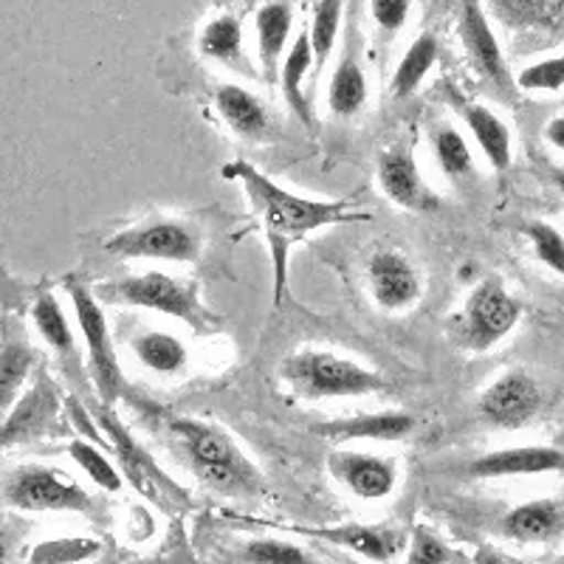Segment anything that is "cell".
<instances>
[{"instance_id":"obj_1","label":"cell","mask_w":564,"mask_h":564,"mask_svg":"<svg viewBox=\"0 0 564 564\" xmlns=\"http://www.w3.org/2000/svg\"><path fill=\"white\" fill-rule=\"evenodd\" d=\"M224 178L238 181L243 186L246 198L254 209L260 229L265 235V243L271 251V265H274V305L280 308L289 291V263L291 249L296 243L325 229V226L339 224H361L370 220L365 212H359L350 200H319L302 198L285 186L276 184L274 178L257 170L249 161L238 159L229 161L224 167Z\"/></svg>"},{"instance_id":"obj_2","label":"cell","mask_w":564,"mask_h":564,"mask_svg":"<svg viewBox=\"0 0 564 564\" xmlns=\"http://www.w3.org/2000/svg\"><path fill=\"white\" fill-rule=\"evenodd\" d=\"M186 466L209 491L229 500H257L265 494L263 471L240 449L235 437L215 423L178 417L170 423Z\"/></svg>"},{"instance_id":"obj_3","label":"cell","mask_w":564,"mask_h":564,"mask_svg":"<svg viewBox=\"0 0 564 564\" xmlns=\"http://www.w3.org/2000/svg\"><path fill=\"white\" fill-rule=\"evenodd\" d=\"M94 294L108 305H128V308H144L153 311V314L173 316L198 334H215L220 327L218 316L212 314L200 300L198 285L164 274V271H148V274L105 282Z\"/></svg>"},{"instance_id":"obj_4","label":"cell","mask_w":564,"mask_h":564,"mask_svg":"<svg viewBox=\"0 0 564 564\" xmlns=\"http://www.w3.org/2000/svg\"><path fill=\"white\" fill-rule=\"evenodd\" d=\"M280 379L302 401H336L384 392L387 381L334 350H296L280 365Z\"/></svg>"},{"instance_id":"obj_5","label":"cell","mask_w":564,"mask_h":564,"mask_svg":"<svg viewBox=\"0 0 564 564\" xmlns=\"http://www.w3.org/2000/svg\"><path fill=\"white\" fill-rule=\"evenodd\" d=\"M94 421H97L105 441L110 443V452H113V460L116 466H119V471H122V477L141 494V497H144V500L153 502V506L164 513H178L193 506V494L186 491L184 486H178V482L155 463V457L150 455V452L130 435L128 426L116 417L110 404L99 401L97 410H94Z\"/></svg>"},{"instance_id":"obj_6","label":"cell","mask_w":564,"mask_h":564,"mask_svg":"<svg viewBox=\"0 0 564 564\" xmlns=\"http://www.w3.org/2000/svg\"><path fill=\"white\" fill-rule=\"evenodd\" d=\"M65 291L70 296V305H74V314H77L79 336H83L85 350H88L90 384H94V390H97L105 404L113 406L128 392V379H124L122 361H119L108 319H105L102 302L97 300L94 289L83 276H65Z\"/></svg>"},{"instance_id":"obj_7","label":"cell","mask_w":564,"mask_h":564,"mask_svg":"<svg viewBox=\"0 0 564 564\" xmlns=\"http://www.w3.org/2000/svg\"><path fill=\"white\" fill-rule=\"evenodd\" d=\"M204 238L193 224L178 218H153L108 238L105 251L124 260H159V263H195Z\"/></svg>"},{"instance_id":"obj_8","label":"cell","mask_w":564,"mask_h":564,"mask_svg":"<svg viewBox=\"0 0 564 564\" xmlns=\"http://www.w3.org/2000/svg\"><path fill=\"white\" fill-rule=\"evenodd\" d=\"M3 497L18 511L85 513L94 508L90 494L74 477L52 466H20L9 475Z\"/></svg>"},{"instance_id":"obj_9","label":"cell","mask_w":564,"mask_h":564,"mask_svg":"<svg viewBox=\"0 0 564 564\" xmlns=\"http://www.w3.org/2000/svg\"><path fill=\"white\" fill-rule=\"evenodd\" d=\"M522 316L520 300H513L497 276L482 280L466 300L460 314L463 341L475 352L491 350L497 341L511 334Z\"/></svg>"},{"instance_id":"obj_10","label":"cell","mask_w":564,"mask_h":564,"mask_svg":"<svg viewBox=\"0 0 564 564\" xmlns=\"http://www.w3.org/2000/svg\"><path fill=\"white\" fill-rule=\"evenodd\" d=\"M379 186L390 204L415 215H432L443 206V200L423 181L410 144H392L379 155Z\"/></svg>"},{"instance_id":"obj_11","label":"cell","mask_w":564,"mask_h":564,"mask_svg":"<svg viewBox=\"0 0 564 564\" xmlns=\"http://www.w3.org/2000/svg\"><path fill=\"white\" fill-rule=\"evenodd\" d=\"M327 468L345 491L365 502L387 500L401 480V468L392 457L370 455V452L339 449L330 452Z\"/></svg>"},{"instance_id":"obj_12","label":"cell","mask_w":564,"mask_h":564,"mask_svg":"<svg viewBox=\"0 0 564 564\" xmlns=\"http://www.w3.org/2000/svg\"><path fill=\"white\" fill-rule=\"evenodd\" d=\"M57 415L59 390L43 372V376L29 387V392H23V395L14 401L12 410L0 417V452L43 437Z\"/></svg>"},{"instance_id":"obj_13","label":"cell","mask_w":564,"mask_h":564,"mask_svg":"<svg viewBox=\"0 0 564 564\" xmlns=\"http://www.w3.org/2000/svg\"><path fill=\"white\" fill-rule=\"evenodd\" d=\"M542 390L525 370H508L482 390L480 415L502 430H520L536 417Z\"/></svg>"},{"instance_id":"obj_14","label":"cell","mask_w":564,"mask_h":564,"mask_svg":"<svg viewBox=\"0 0 564 564\" xmlns=\"http://www.w3.org/2000/svg\"><path fill=\"white\" fill-rule=\"evenodd\" d=\"M367 285H370L372 302L390 314L412 308L423 294V280L417 269L410 263V257L395 249H381L370 257Z\"/></svg>"},{"instance_id":"obj_15","label":"cell","mask_w":564,"mask_h":564,"mask_svg":"<svg viewBox=\"0 0 564 564\" xmlns=\"http://www.w3.org/2000/svg\"><path fill=\"white\" fill-rule=\"evenodd\" d=\"M460 40L468 54V63L475 65L486 83L497 85L500 90L511 88V70H508L502 48L497 43L491 23L477 0H466L460 12Z\"/></svg>"},{"instance_id":"obj_16","label":"cell","mask_w":564,"mask_h":564,"mask_svg":"<svg viewBox=\"0 0 564 564\" xmlns=\"http://www.w3.org/2000/svg\"><path fill=\"white\" fill-rule=\"evenodd\" d=\"M564 471V449L556 446H511L475 457L466 475L475 480H500V477H531Z\"/></svg>"},{"instance_id":"obj_17","label":"cell","mask_w":564,"mask_h":564,"mask_svg":"<svg viewBox=\"0 0 564 564\" xmlns=\"http://www.w3.org/2000/svg\"><path fill=\"white\" fill-rule=\"evenodd\" d=\"M415 430V417L404 410H381V412H365V415L336 417L314 426L316 435L334 443H350V441H404Z\"/></svg>"},{"instance_id":"obj_18","label":"cell","mask_w":564,"mask_h":564,"mask_svg":"<svg viewBox=\"0 0 564 564\" xmlns=\"http://www.w3.org/2000/svg\"><path fill=\"white\" fill-rule=\"evenodd\" d=\"M291 29H294V12L285 0H265L254 12L257 34V59L263 70L265 83H274L280 70V57L289 48Z\"/></svg>"},{"instance_id":"obj_19","label":"cell","mask_w":564,"mask_h":564,"mask_svg":"<svg viewBox=\"0 0 564 564\" xmlns=\"http://www.w3.org/2000/svg\"><path fill=\"white\" fill-rule=\"evenodd\" d=\"M198 48L206 59L224 65V68L243 74V77H257V68L249 63L243 43V23L235 14H218L204 26L198 40Z\"/></svg>"},{"instance_id":"obj_20","label":"cell","mask_w":564,"mask_h":564,"mask_svg":"<svg viewBox=\"0 0 564 564\" xmlns=\"http://www.w3.org/2000/svg\"><path fill=\"white\" fill-rule=\"evenodd\" d=\"M308 536L325 539L330 545L345 547L350 553H359L367 562H390L398 553L401 536L390 528L376 525H334V528H296Z\"/></svg>"},{"instance_id":"obj_21","label":"cell","mask_w":564,"mask_h":564,"mask_svg":"<svg viewBox=\"0 0 564 564\" xmlns=\"http://www.w3.org/2000/svg\"><path fill=\"white\" fill-rule=\"evenodd\" d=\"M215 108H218L220 119L229 124L231 133L240 139H263L269 130V110L243 85H218Z\"/></svg>"},{"instance_id":"obj_22","label":"cell","mask_w":564,"mask_h":564,"mask_svg":"<svg viewBox=\"0 0 564 564\" xmlns=\"http://www.w3.org/2000/svg\"><path fill=\"white\" fill-rule=\"evenodd\" d=\"M311 68H314V48H311L308 32H302L289 45V54H285V59L280 65V90L285 105L291 108V113L305 128L314 124V110H311L308 94H305V77H308Z\"/></svg>"},{"instance_id":"obj_23","label":"cell","mask_w":564,"mask_h":564,"mask_svg":"<svg viewBox=\"0 0 564 564\" xmlns=\"http://www.w3.org/2000/svg\"><path fill=\"white\" fill-rule=\"evenodd\" d=\"M564 525V511L556 500H531L511 508L500 520L502 536L513 542H545Z\"/></svg>"},{"instance_id":"obj_24","label":"cell","mask_w":564,"mask_h":564,"mask_svg":"<svg viewBox=\"0 0 564 564\" xmlns=\"http://www.w3.org/2000/svg\"><path fill=\"white\" fill-rule=\"evenodd\" d=\"M460 113L468 133H471L475 144L480 148V153L486 155L488 164H491L497 173L511 167V130H508V124L502 122L500 116L494 113V110H488L486 105H463Z\"/></svg>"},{"instance_id":"obj_25","label":"cell","mask_w":564,"mask_h":564,"mask_svg":"<svg viewBox=\"0 0 564 564\" xmlns=\"http://www.w3.org/2000/svg\"><path fill=\"white\" fill-rule=\"evenodd\" d=\"M32 319L37 334L43 336V341L57 352L63 365L68 370L79 372V352H77V339H74V327L68 325V316L59 308V300L52 291H43L37 294L32 305Z\"/></svg>"},{"instance_id":"obj_26","label":"cell","mask_w":564,"mask_h":564,"mask_svg":"<svg viewBox=\"0 0 564 564\" xmlns=\"http://www.w3.org/2000/svg\"><path fill=\"white\" fill-rule=\"evenodd\" d=\"M367 74L361 68L359 57L350 45L345 48L341 59L336 63L334 74H330V88H327V108L339 119H352L367 102Z\"/></svg>"},{"instance_id":"obj_27","label":"cell","mask_w":564,"mask_h":564,"mask_svg":"<svg viewBox=\"0 0 564 564\" xmlns=\"http://www.w3.org/2000/svg\"><path fill=\"white\" fill-rule=\"evenodd\" d=\"M437 57H441V43H437L435 34H421V37L412 40L406 45L404 57L401 63L395 65V74H392V83H390V94L395 99H410L426 77L432 74L435 68Z\"/></svg>"},{"instance_id":"obj_28","label":"cell","mask_w":564,"mask_h":564,"mask_svg":"<svg viewBox=\"0 0 564 564\" xmlns=\"http://www.w3.org/2000/svg\"><path fill=\"white\" fill-rule=\"evenodd\" d=\"M133 352L144 370H153L159 376H178L189 365L184 341L164 330H148V334L135 336Z\"/></svg>"},{"instance_id":"obj_29","label":"cell","mask_w":564,"mask_h":564,"mask_svg":"<svg viewBox=\"0 0 564 564\" xmlns=\"http://www.w3.org/2000/svg\"><path fill=\"white\" fill-rule=\"evenodd\" d=\"M432 153H435L437 170L449 181H466L475 175V155L466 135L452 124H443L432 133Z\"/></svg>"},{"instance_id":"obj_30","label":"cell","mask_w":564,"mask_h":564,"mask_svg":"<svg viewBox=\"0 0 564 564\" xmlns=\"http://www.w3.org/2000/svg\"><path fill=\"white\" fill-rule=\"evenodd\" d=\"M68 457L83 468L85 477H88L94 486H99L102 491H110V494L122 491L124 486L122 471H119L116 460H110L108 452H105L97 441H90V437H77V441H70Z\"/></svg>"},{"instance_id":"obj_31","label":"cell","mask_w":564,"mask_h":564,"mask_svg":"<svg viewBox=\"0 0 564 564\" xmlns=\"http://www.w3.org/2000/svg\"><path fill=\"white\" fill-rule=\"evenodd\" d=\"M34 367V350L23 341H9L0 350V417L12 410Z\"/></svg>"},{"instance_id":"obj_32","label":"cell","mask_w":564,"mask_h":564,"mask_svg":"<svg viewBox=\"0 0 564 564\" xmlns=\"http://www.w3.org/2000/svg\"><path fill=\"white\" fill-rule=\"evenodd\" d=\"M341 9H345V0H316L308 32L316 65H325L327 57L334 54L341 32Z\"/></svg>"},{"instance_id":"obj_33","label":"cell","mask_w":564,"mask_h":564,"mask_svg":"<svg viewBox=\"0 0 564 564\" xmlns=\"http://www.w3.org/2000/svg\"><path fill=\"white\" fill-rule=\"evenodd\" d=\"M240 562L251 564H305L311 562L308 551L282 539H251L238 547Z\"/></svg>"},{"instance_id":"obj_34","label":"cell","mask_w":564,"mask_h":564,"mask_svg":"<svg viewBox=\"0 0 564 564\" xmlns=\"http://www.w3.org/2000/svg\"><path fill=\"white\" fill-rule=\"evenodd\" d=\"M102 551L97 539H52V542H43L32 551V562L40 564H68V562H85V558L97 556Z\"/></svg>"},{"instance_id":"obj_35","label":"cell","mask_w":564,"mask_h":564,"mask_svg":"<svg viewBox=\"0 0 564 564\" xmlns=\"http://www.w3.org/2000/svg\"><path fill=\"white\" fill-rule=\"evenodd\" d=\"M525 235L533 246V254L542 265L564 276V235L556 226L545 224V220H531L525 226Z\"/></svg>"},{"instance_id":"obj_36","label":"cell","mask_w":564,"mask_h":564,"mask_svg":"<svg viewBox=\"0 0 564 564\" xmlns=\"http://www.w3.org/2000/svg\"><path fill=\"white\" fill-rule=\"evenodd\" d=\"M406 562L412 564H449V562H460L455 547H449L437 536L432 528L417 525L412 531L410 547H406Z\"/></svg>"},{"instance_id":"obj_37","label":"cell","mask_w":564,"mask_h":564,"mask_svg":"<svg viewBox=\"0 0 564 564\" xmlns=\"http://www.w3.org/2000/svg\"><path fill=\"white\" fill-rule=\"evenodd\" d=\"M517 85L522 90H562L564 88V54L562 57H547L528 65L520 70Z\"/></svg>"},{"instance_id":"obj_38","label":"cell","mask_w":564,"mask_h":564,"mask_svg":"<svg viewBox=\"0 0 564 564\" xmlns=\"http://www.w3.org/2000/svg\"><path fill=\"white\" fill-rule=\"evenodd\" d=\"M412 14V0H370V18L381 32L392 34L406 26Z\"/></svg>"},{"instance_id":"obj_39","label":"cell","mask_w":564,"mask_h":564,"mask_svg":"<svg viewBox=\"0 0 564 564\" xmlns=\"http://www.w3.org/2000/svg\"><path fill=\"white\" fill-rule=\"evenodd\" d=\"M545 139L551 141L553 148L564 150V116H556V119H551V122H547Z\"/></svg>"},{"instance_id":"obj_40","label":"cell","mask_w":564,"mask_h":564,"mask_svg":"<svg viewBox=\"0 0 564 564\" xmlns=\"http://www.w3.org/2000/svg\"><path fill=\"white\" fill-rule=\"evenodd\" d=\"M553 181H556L558 193L564 195V170H556V173H553Z\"/></svg>"}]
</instances>
